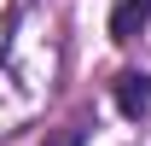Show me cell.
Returning a JSON list of instances; mask_svg holds the SVG:
<instances>
[{"label":"cell","instance_id":"cell-2","mask_svg":"<svg viewBox=\"0 0 151 146\" xmlns=\"http://www.w3.org/2000/svg\"><path fill=\"white\" fill-rule=\"evenodd\" d=\"M145 23H151V0H116V12H111V41H134Z\"/></svg>","mask_w":151,"mask_h":146},{"label":"cell","instance_id":"cell-3","mask_svg":"<svg viewBox=\"0 0 151 146\" xmlns=\"http://www.w3.org/2000/svg\"><path fill=\"white\" fill-rule=\"evenodd\" d=\"M47 146H81V128H64L58 140H47Z\"/></svg>","mask_w":151,"mask_h":146},{"label":"cell","instance_id":"cell-1","mask_svg":"<svg viewBox=\"0 0 151 146\" xmlns=\"http://www.w3.org/2000/svg\"><path fill=\"white\" fill-rule=\"evenodd\" d=\"M116 111L122 117H145L151 111V76L145 70H122L116 76Z\"/></svg>","mask_w":151,"mask_h":146}]
</instances>
